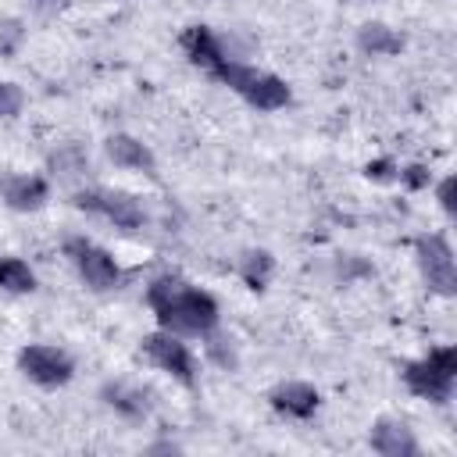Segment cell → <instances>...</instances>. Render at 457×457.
<instances>
[{"mask_svg": "<svg viewBox=\"0 0 457 457\" xmlns=\"http://www.w3.org/2000/svg\"><path fill=\"white\" fill-rule=\"evenodd\" d=\"M146 303L154 307L157 321L175 336H207L218 325V303L211 293L193 289L171 275L150 282Z\"/></svg>", "mask_w": 457, "mask_h": 457, "instance_id": "1", "label": "cell"}, {"mask_svg": "<svg viewBox=\"0 0 457 457\" xmlns=\"http://www.w3.org/2000/svg\"><path fill=\"white\" fill-rule=\"evenodd\" d=\"M211 75L221 79L228 89H236L246 104H253V107H261V111H278V107L289 104V86H286L278 75L261 71V68H253V64H243V61H236V57H225Z\"/></svg>", "mask_w": 457, "mask_h": 457, "instance_id": "2", "label": "cell"}, {"mask_svg": "<svg viewBox=\"0 0 457 457\" xmlns=\"http://www.w3.org/2000/svg\"><path fill=\"white\" fill-rule=\"evenodd\" d=\"M453 378H457V350L453 346H436L428 357L411 361L403 368V382L414 396L432 400V403H446L453 393Z\"/></svg>", "mask_w": 457, "mask_h": 457, "instance_id": "3", "label": "cell"}, {"mask_svg": "<svg viewBox=\"0 0 457 457\" xmlns=\"http://www.w3.org/2000/svg\"><path fill=\"white\" fill-rule=\"evenodd\" d=\"M64 253L71 257L75 271L82 275V282H86L89 289L104 293V289H114V286L121 282V268H118V261H114L104 246H96V243H89V239H82V236H71V239L64 243Z\"/></svg>", "mask_w": 457, "mask_h": 457, "instance_id": "4", "label": "cell"}, {"mask_svg": "<svg viewBox=\"0 0 457 457\" xmlns=\"http://www.w3.org/2000/svg\"><path fill=\"white\" fill-rule=\"evenodd\" d=\"M75 207L82 211H93L107 221H114L118 228H139L146 221L139 200L132 193H121V189H82L75 196Z\"/></svg>", "mask_w": 457, "mask_h": 457, "instance_id": "5", "label": "cell"}, {"mask_svg": "<svg viewBox=\"0 0 457 457\" xmlns=\"http://www.w3.org/2000/svg\"><path fill=\"white\" fill-rule=\"evenodd\" d=\"M18 368H21L32 382H39V386H64V382L71 378V371H75L71 357H68L64 350H57V346H46V343L25 346V350L18 353Z\"/></svg>", "mask_w": 457, "mask_h": 457, "instance_id": "6", "label": "cell"}, {"mask_svg": "<svg viewBox=\"0 0 457 457\" xmlns=\"http://www.w3.org/2000/svg\"><path fill=\"white\" fill-rule=\"evenodd\" d=\"M418 264L428 278V286L443 296H453L457 289V264H453V250L443 236H421L418 239Z\"/></svg>", "mask_w": 457, "mask_h": 457, "instance_id": "7", "label": "cell"}, {"mask_svg": "<svg viewBox=\"0 0 457 457\" xmlns=\"http://www.w3.org/2000/svg\"><path fill=\"white\" fill-rule=\"evenodd\" d=\"M143 353H146L161 371L175 375L179 382H193V371H196L193 353H189V346H186L175 332H154V336H146V339H143Z\"/></svg>", "mask_w": 457, "mask_h": 457, "instance_id": "8", "label": "cell"}, {"mask_svg": "<svg viewBox=\"0 0 457 457\" xmlns=\"http://www.w3.org/2000/svg\"><path fill=\"white\" fill-rule=\"evenodd\" d=\"M321 396L311 382H282L275 393H271V407L289 414V418H311L318 411Z\"/></svg>", "mask_w": 457, "mask_h": 457, "instance_id": "9", "label": "cell"}, {"mask_svg": "<svg viewBox=\"0 0 457 457\" xmlns=\"http://www.w3.org/2000/svg\"><path fill=\"white\" fill-rule=\"evenodd\" d=\"M371 450H378L382 457H411V453H418V443L403 421L382 418L371 428Z\"/></svg>", "mask_w": 457, "mask_h": 457, "instance_id": "10", "label": "cell"}, {"mask_svg": "<svg viewBox=\"0 0 457 457\" xmlns=\"http://www.w3.org/2000/svg\"><path fill=\"white\" fill-rule=\"evenodd\" d=\"M182 50H186V57H189L193 64H200V68H207V71H214V68L225 61V50H221L218 36H214L207 25H189V29L182 32Z\"/></svg>", "mask_w": 457, "mask_h": 457, "instance_id": "11", "label": "cell"}, {"mask_svg": "<svg viewBox=\"0 0 457 457\" xmlns=\"http://www.w3.org/2000/svg\"><path fill=\"white\" fill-rule=\"evenodd\" d=\"M107 157L118 168H129V171H154V154L136 136H125V132L107 139Z\"/></svg>", "mask_w": 457, "mask_h": 457, "instance_id": "12", "label": "cell"}, {"mask_svg": "<svg viewBox=\"0 0 457 457\" xmlns=\"http://www.w3.org/2000/svg\"><path fill=\"white\" fill-rule=\"evenodd\" d=\"M4 200L14 211H36L46 200V179H39V175H11L4 182Z\"/></svg>", "mask_w": 457, "mask_h": 457, "instance_id": "13", "label": "cell"}, {"mask_svg": "<svg viewBox=\"0 0 457 457\" xmlns=\"http://www.w3.org/2000/svg\"><path fill=\"white\" fill-rule=\"evenodd\" d=\"M357 43H361L364 54H375V57H393V54L403 50V36H396V32H393L389 25H382V21H368V25H361Z\"/></svg>", "mask_w": 457, "mask_h": 457, "instance_id": "14", "label": "cell"}, {"mask_svg": "<svg viewBox=\"0 0 457 457\" xmlns=\"http://www.w3.org/2000/svg\"><path fill=\"white\" fill-rule=\"evenodd\" d=\"M0 289L7 293H32L36 289V275L25 261L18 257H0Z\"/></svg>", "mask_w": 457, "mask_h": 457, "instance_id": "15", "label": "cell"}, {"mask_svg": "<svg viewBox=\"0 0 457 457\" xmlns=\"http://www.w3.org/2000/svg\"><path fill=\"white\" fill-rule=\"evenodd\" d=\"M104 396H107V403L114 407V411H121V414H129V418H139L143 411H146V393L143 389H132V386H107L104 389Z\"/></svg>", "mask_w": 457, "mask_h": 457, "instance_id": "16", "label": "cell"}, {"mask_svg": "<svg viewBox=\"0 0 457 457\" xmlns=\"http://www.w3.org/2000/svg\"><path fill=\"white\" fill-rule=\"evenodd\" d=\"M50 168H54L57 179L71 182V179H79V175L89 171V161H86V154H82L79 146H64V150H57V154L50 157Z\"/></svg>", "mask_w": 457, "mask_h": 457, "instance_id": "17", "label": "cell"}, {"mask_svg": "<svg viewBox=\"0 0 457 457\" xmlns=\"http://www.w3.org/2000/svg\"><path fill=\"white\" fill-rule=\"evenodd\" d=\"M239 275L246 278V286L261 289V286L268 282V275H271V253H264V250H250V253H243V261H239Z\"/></svg>", "mask_w": 457, "mask_h": 457, "instance_id": "18", "label": "cell"}, {"mask_svg": "<svg viewBox=\"0 0 457 457\" xmlns=\"http://www.w3.org/2000/svg\"><path fill=\"white\" fill-rule=\"evenodd\" d=\"M21 104H25L21 89H18L14 82H4V79H0V118H14V114L21 111Z\"/></svg>", "mask_w": 457, "mask_h": 457, "instance_id": "19", "label": "cell"}, {"mask_svg": "<svg viewBox=\"0 0 457 457\" xmlns=\"http://www.w3.org/2000/svg\"><path fill=\"white\" fill-rule=\"evenodd\" d=\"M400 179H403L411 189H421V186H428V171H425L421 164H411V168H403V171H400Z\"/></svg>", "mask_w": 457, "mask_h": 457, "instance_id": "20", "label": "cell"}, {"mask_svg": "<svg viewBox=\"0 0 457 457\" xmlns=\"http://www.w3.org/2000/svg\"><path fill=\"white\" fill-rule=\"evenodd\" d=\"M453 186H457V182H453V175L439 182V204H443V211H446V214H453Z\"/></svg>", "mask_w": 457, "mask_h": 457, "instance_id": "21", "label": "cell"}, {"mask_svg": "<svg viewBox=\"0 0 457 457\" xmlns=\"http://www.w3.org/2000/svg\"><path fill=\"white\" fill-rule=\"evenodd\" d=\"M368 175L371 179H389L393 175V161H371L368 164Z\"/></svg>", "mask_w": 457, "mask_h": 457, "instance_id": "22", "label": "cell"}, {"mask_svg": "<svg viewBox=\"0 0 457 457\" xmlns=\"http://www.w3.org/2000/svg\"><path fill=\"white\" fill-rule=\"evenodd\" d=\"M18 36H21V32H18V25H14V21H7V25H4V32H0V46H4V50H11V46L18 43Z\"/></svg>", "mask_w": 457, "mask_h": 457, "instance_id": "23", "label": "cell"}, {"mask_svg": "<svg viewBox=\"0 0 457 457\" xmlns=\"http://www.w3.org/2000/svg\"><path fill=\"white\" fill-rule=\"evenodd\" d=\"M43 4H50V0H43Z\"/></svg>", "mask_w": 457, "mask_h": 457, "instance_id": "24", "label": "cell"}]
</instances>
